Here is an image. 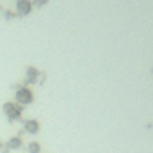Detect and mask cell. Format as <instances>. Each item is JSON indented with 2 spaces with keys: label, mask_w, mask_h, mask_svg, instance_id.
I'll list each match as a JSON object with an SVG mask.
<instances>
[{
  "label": "cell",
  "mask_w": 153,
  "mask_h": 153,
  "mask_svg": "<svg viewBox=\"0 0 153 153\" xmlns=\"http://www.w3.org/2000/svg\"><path fill=\"white\" fill-rule=\"evenodd\" d=\"M34 101V94L29 87H20L16 92H15V103L20 105V106H27Z\"/></svg>",
  "instance_id": "obj_1"
},
{
  "label": "cell",
  "mask_w": 153,
  "mask_h": 153,
  "mask_svg": "<svg viewBox=\"0 0 153 153\" xmlns=\"http://www.w3.org/2000/svg\"><path fill=\"white\" fill-rule=\"evenodd\" d=\"M2 110H4V114H6V117H7L9 121H18V119L22 117V114H24V106L16 105L15 101H7V103H4Z\"/></svg>",
  "instance_id": "obj_2"
},
{
  "label": "cell",
  "mask_w": 153,
  "mask_h": 153,
  "mask_svg": "<svg viewBox=\"0 0 153 153\" xmlns=\"http://www.w3.org/2000/svg\"><path fill=\"white\" fill-rule=\"evenodd\" d=\"M33 2L31 0H16V15L18 16H27L33 13Z\"/></svg>",
  "instance_id": "obj_3"
},
{
  "label": "cell",
  "mask_w": 153,
  "mask_h": 153,
  "mask_svg": "<svg viewBox=\"0 0 153 153\" xmlns=\"http://www.w3.org/2000/svg\"><path fill=\"white\" fill-rule=\"evenodd\" d=\"M24 130H25V133H29V135H36V133L40 131V123H38L36 119H27V121L24 123Z\"/></svg>",
  "instance_id": "obj_4"
},
{
  "label": "cell",
  "mask_w": 153,
  "mask_h": 153,
  "mask_svg": "<svg viewBox=\"0 0 153 153\" xmlns=\"http://www.w3.org/2000/svg\"><path fill=\"white\" fill-rule=\"evenodd\" d=\"M38 78H40V70L36 67H27V70H25V81L27 83H36Z\"/></svg>",
  "instance_id": "obj_5"
},
{
  "label": "cell",
  "mask_w": 153,
  "mask_h": 153,
  "mask_svg": "<svg viewBox=\"0 0 153 153\" xmlns=\"http://www.w3.org/2000/svg\"><path fill=\"white\" fill-rule=\"evenodd\" d=\"M22 144H24V140H22V137H11L9 140H7V149H11V151H16V149H22Z\"/></svg>",
  "instance_id": "obj_6"
},
{
  "label": "cell",
  "mask_w": 153,
  "mask_h": 153,
  "mask_svg": "<svg viewBox=\"0 0 153 153\" xmlns=\"http://www.w3.org/2000/svg\"><path fill=\"white\" fill-rule=\"evenodd\" d=\"M29 153H40L42 151V146H40V142H29Z\"/></svg>",
  "instance_id": "obj_7"
},
{
  "label": "cell",
  "mask_w": 153,
  "mask_h": 153,
  "mask_svg": "<svg viewBox=\"0 0 153 153\" xmlns=\"http://www.w3.org/2000/svg\"><path fill=\"white\" fill-rule=\"evenodd\" d=\"M47 4H49V0H33V6H36V7H43Z\"/></svg>",
  "instance_id": "obj_8"
},
{
  "label": "cell",
  "mask_w": 153,
  "mask_h": 153,
  "mask_svg": "<svg viewBox=\"0 0 153 153\" xmlns=\"http://www.w3.org/2000/svg\"><path fill=\"white\" fill-rule=\"evenodd\" d=\"M0 151H2V142H0Z\"/></svg>",
  "instance_id": "obj_9"
}]
</instances>
